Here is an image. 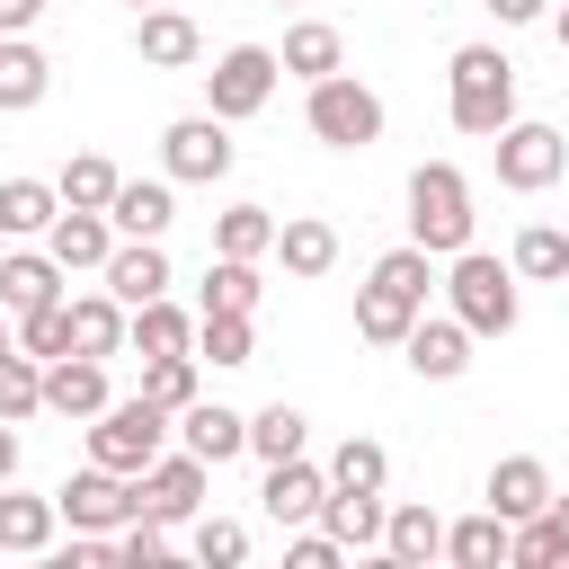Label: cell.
Segmentation results:
<instances>
[{"mask_svg":"<svg viewBox=\"0 0 569 569\" xmlns=\"http://www.w3.org/2000/svg\"><path fill=\"white\" fill-rule=\"evenodd\" d=\"M44 302H62V267L44 249H9L0 258V311L18 320V311H44Z\"/></svg>","mask_w":569,"mask_h":569,"instance_id":"obj_21","label":"cell"},{"mask_svg":"<svg viewBox=\"0 0 569 569\" xmlns=\"http://www.w3.org/2000/svg\"><path fill=\"white\" fill-rule=\"evenodd\" d=\"M427 284H436V258H427L418 240L382 249V258H373V276H365V293H356V338L400 347V338H409V320L427 311Z\"/></svg>","mask_w":569,"mask_h":569,"instance_id":"obj_1","label":"cell"},{"mask_svg":"<svg viewBox=\"0 0 569 569\" xmlns=\"http://www.w3.org/2000/svg\"><path fill=\"white\" fill-rule=\"evenodd\" d=\"M400 356H409V373H418V382H453V373L471 365V329H462V320H427V311H418V320H409V338H400Z\"/></svg>","mask_w":569,"mask_h":569,"instance_id":"obj_16","label":"cell"},{"mask_svg":"<svg viewBox=\"0 0 569 569\" xmlns=\"http://www.w3.org/2000/svg\"><path fill=\"white\" fill-rule=\"evenodd\" d=\"M0 480H18V427L0 418Z\"/></svg>","mask_w":569,"mask_h":569,"instance_id":"obj_48","label":"cell"},{"mask_svg":"<svg viewBox=\"0 0 569 569\" xmlns=\"http://www.w3.org/2000/svg\"><path fill=\"white\" fill-rule=\"evenodd\" d=\"M489 9H498V27H533L551 0H489Z\"/></svg>","mask_w":569,"mask_h":569,"instance_id":"obj_47","label":"cell"},{"mask_svg":"<svg viewBox=\"0 0 569 569\" xmlns=\"http://www.w3.org/2000/svg\"><path fill=\"white\" fill-rule=\"evenodd\" d=\"M53 525H62L53 498H27L0 480V551H53Z\"/></svg>","mask_w":569,"mask_h":569,"instance_id":"obj_28","label":"cell"},{"mask_svg":"<svg viewBox=\"0 0 569 569\" xmlns=\"http://www.w3.org/2000/svg\"><path fill=\"white\" fill-rule=\"evenodd\" d=\"M107 249H116V222L107 213H89V204H62L53 222H44V258L71 276V267H107Z\"/></svg>","mask_w":569,"mask_h":569,"instance_id":"obj_15","label":"cell"},{"mask_svg":"<svg viewBox=\"0 0 569 569\" xmlns=\"http://www.w3.org/2000/svg\"><path fill=\"white\" fill-rule=\"evenodd\" d=\"M489 142H498V187H507V196H542V187L569 169L560 124H525V116H516V124H498Z\"/></svg>","mask_w":569,"mask_h":569,"instance_id":"obj_9","label":"cell"},{"mask_svg":"<svg viewBox=\"0 0 569 569\" xmlns=\"http://www.w3.org/2000/svg\"><path fill=\"white\" fill-rule=\"evenodd\" d=\"M53 213H62V187H44V178H0V231H9V240H36Z\"/></svg>","mask_w":569,"mask_h":569,"instance_id":"obj_33","label":"cell"},{"mask_svg":"<svg viewBox=\"0 0 569 569\" xmlns=\"http://www.w3.org/2000/svg\"><path fill=\"white\" fill-rule=\"evenodd\" d=\"M311 525H329L347 551H382V489H329Z\"/></svg>","mask_w":569,"mask_h":569,"instance_id":"obj_24","label":"cell"},{"mask_svg":"<svg viewBox=\"0 0 569 569\" xmlns=\"http://www.w3.org/2000/svg\"><path fill=\"white\" fill-rule=\"evenodd\" d=\"M213 249H222V258H267V249H276V213H267V204H231V213L213 222Z\"/></svg>","mask_w":569,"mask_h":569,"instance_id":"obj_38","label":"cell"},{"mask_svg":"<svg viewBox=\"0 0 569 569\" xmlns=\"http://www.w3.org/2000/svg\"><path fill=\"white\" fill-rule=\"evenodd\" d=\"M507 267H516V276H533V284H560V276H569V231H551V222H525Z\"/></svg>","mask_w":569,"mask_h":569,"instance_id":"obj_35","label":"cell"},{"mask_svg":"<svg viewBox=\"0 0 569 569\" xmlns=\"http://www.w3.org/2000/svg\"><path fill=\"white\" fill-rule=\"evenodd\" d=\"M507 560L516 569H560L569 560V498H542V516L507 525Z\"/></svg>","mask_w":569,"mask_h":569,"instance_id":"obj_22","label":"cell"},{"mask_svg":"<svg viewBox=\"0 0 569 569\" xmlns=\"http://www.w3.org/2000/svg\"><path fill=\"white\" fill-rule=\"evenodd\" d=\"M284 560H293V569H338V560H347V542H338L329 525H293V542H284Z\"/></svg>","mask_w":569,"mask_h":569,"instance_id":"obj_45","label":"cell"},{"mask_svg":"<svg viewBox=\"0 0 569 569\" xmlns=\"http://www.w3.org/2000/svg\"><path fill=\"white\" fill-rule=\"evenodd\" d=\"M276 62H284L293 80H329V71L347 62V44H338V27H320V18H302V27H284V44H276Z\"/></svg>","mask_w":569,"mask_h":569,"instance_id":"obj_30","label":"cell"},{"mask_svg":"<svg viewBox=\"0 0 569 569\" xmlns=\"http://www.w3.org/2000/svg\"><path fill=\"white\" fill-rule=\"evenodd\" d=\"M133 53H142L151 71H187V62L204 53V36H196V18H187V9H142V27H133Z\"/></svg>","mask_w":569,"mask_h":569,"instance_id":"obj_20","label":"cell"},{"mask_svg":"<svg viewBox=\"0 0 569 569\" xmlns=\"http://www.w3.org/2000/svg\"><path fill=\"white\" fill-rule=\"evenodd\" d=\"M124 347H133V356H196V320L160 293V302H142V311L124 320Z\"/></svg>","mask_w":569,"mask_h":569,"instance_id":"obj_27","label":"cell"},{"mask_svg":"<svg viewBox=\"0 0 569 569\" xmlns=\"http://www.w3.org/2000/svg\"><path fill=\"white\" fill-rule=\"evenodd\" d=\"M302 436H311V418H302V409H284V400H267V409L249 418V453H258V462L302 453Z\"/></svg>","mask_w":569,"mask_h":569,"instance_id":"obj_39","label":"cell"},{"mask_svg":"<svg viewBox=\"0 0 569 569\" xmlns=\"http://www.w3.org/2000/svg\"><path fill=\"white\" fill-rule=\"evenodd\" d=\"M9 347H18V329H9V311H0V356H9Z\"/></svg>","mask_w":569,"mask_h":569,"instance_id":"obj_50","label":"cell"},{"mask_svg":"<svg viewBox=\"0 0 569 569\" xmlns=\"http://www.w3.org/2000/svg\"><path fill=\"white\" fill-rule=\"evenodd\" d=\"M436 551H445V516L436 507H418V498L409 507H382V560L391 569H427Z\"/></svg>","mask_w":569,"mask_h":569,"instance_id":"obj_19","label":"cell"},{"mask_svg":"<svg viewBox=\"0 0 569 569\" xmlns=\"http://www.w3.org/2000/svg\"><path fill=\"white\" fill-rule=\"evenodd\" d=\"M258 258H222L213 249V267H204V311H258Z\"/></svg>","mask_w":569,"mask_h":569,"instance_id":"obj_34","label":"cell"},{"mask_svg":"<svg viewBox=\"0 0 569 569\" xmlns=\"http://www.w3.org/2000/svg\"><path fill=\"white\" fill-rule=\"evenodd\" d=\"M44 89H53V62L27 36H0V107L27 116V107H44Z\"/></svg>","mask_w":569,"mask_h":569,"instance_id":"obj_29","label":"cell"},{"mask_svg":"<svg viewBox=\"0 0 569 569\" xmlns=\"http://www.w3.org/2000/svg\"><path fill=\"white\" fill-rule=\"evenodd\" d=\"M44 18V0H0V36H27Z\"/></svg>","mask_w":569,"mask_h":569,"instance_id":"obj_46","label":"cell"},{"mask_svg":"<svg viewBox=\"0 0 569 569\" xmlns=\"http://www.w3.org/2000/svg\"><path fill=\"white\" fill-rule=\"evenodd\" d=\"M107 400H116V391H107V365H98V356H53V365H44V409H53V418H80V427H89Z\"/></svg>","mask_w":569,"mask_h":569,"instance_id":"obj_17","label":"cell"},{"mask_svg":"<svg viewBox=\"0 0 569 569\" xmlns=\"http://www.w3.org/2000/svg\"><path fill=\"white\" fill-rule=\"evenodd\" d=\"M196 560H204V569H240V560H249V525L204 516V525H196Z\"/></svg>","mask_w":569,"mask_h":569,"instance_id":"obj_43","label":"cell"},{"mask_svg":"<svg viewBox=\"0 0 569 569\" xmlns=\"http://www.w3.org/2000/svg\"><path fill=\"white\" fill-rule=\"evenodd\" d=\"M445 302L471 338H507L516 329V267L489 258V249H453V276H445Z\"/></svg>","mask_w":569,"mask_h":569,"instance_id":"obj_4","label":"cell"},{"mask_svg":"<svg viewBox=\"0 0 569 569\" xmlns=\"http://www.w3.org/2000/svg\"><path fill=\"white\" fill-rule=\"evenodd\" d=\"M276 258H284V276H329L338 267V231L320 213H284L276 222Z\"/></svg>","mask_w":569,"mask_h":569,"instance_id":"obj_25","label":"cell"},{"mask_svg":"<svg viewBox=\"0 0 569 569\" xmlns=\"http://www.w3.org/2000/svg\"><path fill=\"white\" fill-rule=\"evenodd\" d=\"M178 445H187V453H196V462H204V471H222V462H231V453H249V418H240V409H222V400H204V391H196V400H187V409H178Z\"/></svg>","mask_w":569,"mask_h":569,"instance_id":"obj_12","label":"cell"},{"mask_svg":"<svg viewBox=\"0 0 569 569\" xmlns=\"http://www.w3.org/2000/svg\"><path fill=\"white\" fill-rule=\"evenodd\" d=\"M98 276H107V293H116L124 311H142V302L169 293V249H160V240H116Z\"/></svg>","mask_w":569,"mask_h":569,"instance_id":"obj_13","label":"cell"},{"mask_svg":"<svg viewBox=\"0 0 569 569\" xmlns=\"http://www.w3.org/2000/svg\"><path fill=\"white\" fill-rule=\"evenodd\" d=\"M445 71H453V98H445V107H453V124H462V133H480V142H489L498 124H516V62H507L498 44H462Z\"/></svg>","mask_w":569,"mask_h":569,"instance_id":"obj_3","label":"cell"},{"mask_svg":"<svg viewBox=\"0 0 569 569\" xmlns=\"http://www.w3.org/2000/svg\"><path fill=\"white\" fill-rule=\"evenodd\" d=\"M276 9H284V0H276Z\"/></svg>","mask_w":569,"mask_h":569,"instance_id":"obj_53","label":"cell"},{"mask_svg":"<svg viewBox=\"0 0 569 569\" xmlns=\"http://www.w3.org/2000/svg\"><path fill=\"white\" fill-rule=\"evenodd\" d=\"M445 560H453V569H498V560H507V516L480 507V516L445 525Z\"/></svg>","mask_w":569,"mask_h":569,"instance_id":"obj_32","label":"cell"},{"mask_svg":"<svg viewBox=\"0 0 569 569\" xmlns=\"http://www.w3.org/2000/svg\"><path fill=\"white\" fill-rule=\"evenodd\" d=\"M320 471H329V489H382V480H391V453H382L373 436H347Z\"/></svg>","mask_w":569,"mask_h":569,"instance_id":"obj_40","label":"cell"},{"mask_svg":"<svg viewBox=\"0 0 569 569\" xmlns=\"http://www.w3.org/2000/svg\"><path fill=\"white\" fill-rule=\"evenodd\" d=\"M133 9H160V0H133Z\"/></svg>","mask_w":569,"mask_h":569,"instance_id":"obj_51","label":"cell"},{"mask_svg":"<svg viewBox=\"0 0 569 569\" xmlns=\"http://www.w3.org/2000/svg\"><path fill=\"white\" fill-rule=\"evenodd\" d=\"M302 124H311V142H329V151H365V142H382V98H373L365 80L329 71V80H311Z\"/></svg>","mask_w":569,"mask_h":569,"instance_id":"obj_5","label":"cell"},{"mask_svg":"<svg viewBox=\"0 0 569 569\" xmlns=\"http://www.w3.org/2000/svg\"><path fill=\"white\" fill-rule=\"evenodd\" d=\"M231 124L222 116H178L169 133H160V169H169V187H213V178H231Z\"/></svg>","mask_w":569,"mask_h":569,"instance_id":"obj_8","label":"cell"},{"mask_svg":"<svg viewBox=\"0 0 569 569\" xmlns=\"http://www.w3.org/2000/svg\"><path fill=\"white\" fill-rule=\"evenodd\" d=\"M276 80H284L276 44H231V53H222V62L204 71V116L240 124V116H258V107L276 98Z\"/></svg>","mask_w":569,"mask_h":569,"instance_id":"obj_7","label":"cell"},{"mask_svg":"<svg viewBox=\"0 0 569 569\" xmlns=\"http://www.w3.org/2000/svg\"><path fill=\"white\" fill-rule=\"evenodd\" d=\"M18 347H27L36 365H53V356H71V302H44V311H18Z\"/></svg>","mask_w":569,"mask_h":569,"instance_id":"obj_41","label":"cell"},{"mask_svg":"<svg viewBox=\"0 0 569 569\" xmlns=\"http://www.w3.org/2000/svg\"><path fill=\"white\" fill-rule=\"evenodd\" d=\"M116 560H124V569H151V560H169V525H160V516H124V533H116Z\"/></svg>","mask_w":569,"mask_h":569,"instance_id":"obj_44","label":"cell"},{"mask_svg":"<svg viewBox=\"0 0 569 569\" xmlns=\"http://www.w3.org/2000/svg\"><path fill=\"white\" fill-rule=\"evenodd\" d=\"M320 498H329V471L320 462H302V453H284V462H267V489H258V507L293 533V525H311L320 516Z\"/></svg>","mask_w":569,"mask_h":569,"instance_id":"obj_14","label":"cell"},{"mask_svg":"<svg viewBox=\"0 0 569 569\" xmlns=\"http://www.w3.org/2000/svg\"><path fill=\"white\" fill-rule=\"evenodd\" d=\"M124 320H133V311H124L116 293H80V302H71V356H98V365L124 356Z\"/></svg>","mask_w":569,"mask_h":569,"instance_id":"obj_26","label":"cell"},{"mask_svg":"<svg viewBox=\"0 0 569 569\" xmlns=\"http://www.w3.org/2000/svg\"><path fill=\"white\" fill-rule=\"evenodd\" d=\"M107 222H116V240H160V231L178 222V204H169V178H116V204H107Z\"/></svg>","mask_w":569,"mask_h":569,"instance_id":"obj_18","label":"cell"},{"mask_svg":"<svg viewBox=\"0 0 569 569\" xmlns=\"http://www.w3.org/2000/svg\"><path fill=\"white\" fill-rule=\"evenodd\" d=\"M116 178H124V169H116L107 151H71V169H62V204L107 213V204H116Z\"/></svg>","mask_w":569,"mask_h":569,"instance_id":"obj_37","label":"cell"},{"mask_svg":"<svg viewBox=\"0 0 569 569\" xmlns=\"http://www.w3.org/2000/svg\"><path fill=\"white\" fill-rule=\"evenodd\" d=\"M36 409H44V365H36L27 347H9V356H0V418L27 427Z\"/></svg>","mask_w":569,"mask_h":569,"instance_id":"obj_36","label":"cell"},{"mask_svg":"<svg viewBox=\"0 0 569 569\" xmlns=\"http://www.w3.org/2000/svg\"><path fill=\"white\" fill-rule=\"evenodd\" d=\"M542 498H551V471H542L533 453H507V462H489V507H498L507 525L542 516Z\"/></svg>","mask_w":569,"mask_h":569,"instance_id":"obj_23","label":"cell"},{"mask_svg":"<svg viewBox=\"0 0 569 569\" xmlns=\"http://www.w3.org/2000/svg\"><path fill=\"white\" fill-rule=\"evenodd\" d=\"M160 445H169V409L142 400V391H133V400H107V409L89 418V462H107V471H124V480H133Z\"/></svg>","mask_w":569,"mask_h":569,"instance_id":"obj_6","label":"cell"},{"mask_svg":"<svg viewBox=\"0 0 569 569\" xmlns=\"http://www.w3.org/2000/svg\"><path fill=\"white\" fill-rule=\"evenodd\" d=\"M133 498H142L133 516H160V525H187V516L204 507V462H196L187 445H178V453L160 445V453H151L142 471H133Z\"/></svg>","mask_w":569,"mask_h":569,"instance_id":"obj_10","label":"cell"},{"mask_svg":"<svg viewBox=\"0 0 569 569\" xmlns=\"http://www.w3.org/2000/svg\"><path fill=\"white\" fill-rule=\"evenodd\" d=\"M258 311H204L196 320V365H258Z\"/></svg>","mask_w":569,"mask_h":569,"instance_id":"obj_31","label":"cell"},{"mask_svg":"<svg viewBox=\"0 0 569 569\" xmlns=\"http://www.w3.org/2000/svg\"><path fill=\"white\" fill-rule=\"evenodd\" d=\"M551 36H560V53H569V0H560V18H551Z\"/></svg>","mask_w":569,"mask_h":569,"instance_id":"obj_49","label":"cell"},{"mask_svg":"<svg viewBox=\"0 0 569 569\" xmlns=\"http://www.w3.org/2000/svg\"><path fill=\"white\" fill-rule=\"evenodd\" d=\"M44 9H53V0H44Z\"/></svg>","mask_w":569,"mask_h":569,"instance_id":"obj_52","label":"cell"},{"mask_svg":"<svg viewBox=\"0 0 569 569\" xmlns=\"http://www.w3.org/2000/svg\"><path fill=\"white\" fill-rule=\"evenodd\" d=\"M142 400H160L169 418L196 400V356H142Z\"/></svg>","mask_w":569,"mask_h":569,"instance_id":"obj_42","label":"cell"},{"mask_svg":"<svg viewBox=\"0 0 569 569\" xmlns=\"http://www.w3.org/2000/svg\"><path fill=\"white\" fill-rule=\"evenodd\" d=\"M53 507H62V525H71V533H116L142 498H133V480H124V471L89 462V471H71V480L53 489Z\"/></svg>","mask_w":569,"mask_h":569,"instance_id":"obj_11","label":"cell"},{"mask_svg":"<svg viewBox=\"0 0 569 569\" xmlns=\"http://www.w3.org/2000/svg\"><path fill=\"white\" fill-rule=\"evenodd\" d=\"M471 178L453 169V160H418L409 169V240L427 249V258H453V249H471Z\"/></svg>","mask_w":569,"mask_h":569,"instance_id":"obj_2","label":"cell"}]
</instances>
